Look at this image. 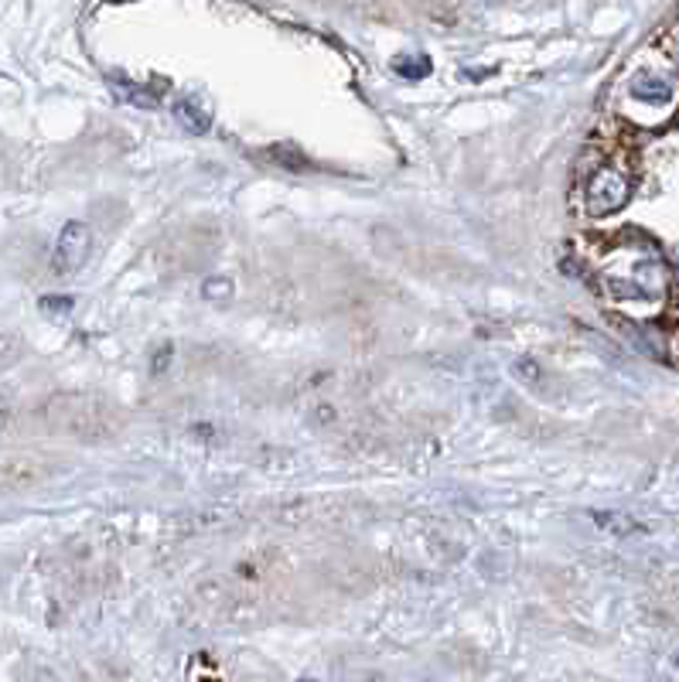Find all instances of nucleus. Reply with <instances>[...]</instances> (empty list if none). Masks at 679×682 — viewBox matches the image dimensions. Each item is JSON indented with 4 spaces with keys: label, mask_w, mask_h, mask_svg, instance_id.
I'll use <instances>...</instances> for the list:
<instances>
[{
    "label": "nucleus",
    "mask_w": 679,
    "mask_h": 682,
    "mask_svg": "<svg viewBox=\"0 0 679 682\" xmlns=\"http://www.w3.org/2000/svg\"><path fill=\"white\" fill-rule=\"evenodd\" d=\"M601 283L607 297L622 304H662L669 297L672 273L666 260L653 249H618L615 263L601 270Z\"/></svg>",
    "instance_id": "1"
},
{
    "label": "nucleus",
    "mask_w": 679,
    "mask_h": 682,
    "mask_svg": "<svg viewBox=\"0 0 679 682\" xmlns=\"http://www.w3.org/2000/svg\"><path fill=\"white\" fill-rule=\"evenodd\" d=\"M48 420L79 441H103L114 434V413L96 397H58L48 407Z\"/></svg>",
    "instance_id": "2"
},
{
    "label": "nucleus",
    "mask_w": 679,
    "mask_h": 682,
    "mask_svg": "<svg viewBox=\"0 0 679 682\" xmlns=\"http://www.w3.org/2000/svg\"><path fill=\"white\" fill-rule=\"evenodd\" d=\"M628 99L653 113V123L672 113L676 96H679V68L666 58V65H642L625 86Z\"/></svg>",
    "instance_id": "3"
},
{
    "label": "nucleus",
    "mask_w": 679,
    "mask_h": 682,
    "mask_svg": "<svg viewBox=\"0 0 679 682\" xmlns=\"http://www.w3.org/2000/svg\"><path fill=\"white\" fill-rule=\"evenodd\" d=\"M632 198V171L622 161H601L584 182V212L591 219H607L628 205Z\"/></svg>",
    "instance_id": "4"
},
{
    "label": "nucleus",
    "mask_w": 679,
    "mask_h": 682,
    "mask_svg": "<svg viewBox=\"0 0 679 682\" xmlns=\"http://www.w3.org/2000/svg\"><path fill=\"white\" fill-rule=\"evenodd\" d=\"M93 232L86 223H65L55 242V270L58 273H79L89 260Z\"/></svg>",
    "instance_id": "5"
},
{
    "label": "nucleus",
    "mask_w": 679,
    "mask_h": 682,
    "mask_svg": "<svg viewBox=\"0 0 679 682\" xmlns=\"http://www.w3.org/2000/svg\"><path fill=\"white\" fill-rule=\"evenodd\" d=\"M171 113L188 133H205L212 127V113H208V106L198 96H182L171 106Z\"/></svg>",
    "instance_id": "6"
},
{
    "label": "nucleus",
    "mask_w": 679,
    "mask_h": 682,
    "mask_svg": "<svg viewBox=\"0 0 679 682\" xmlns=\"http://www.w3.org/2000/svg\"><path fill=\"white\" fill-rule=\"evenodd\" d=\"M233 294H236V283L229 277H205V283H202V297L208 304H229Z\"/></svg>",
    "instance_id": "7"
},
{
    "label": "nucleus",
    "mask_w": 679,
    "mask_h": 682,
    "mask_svg": "<svg viewBox=\"0 0 679 682\" xmlns=\"http://www.w3.org/2000/svg\"><path fill=\"white\" fill-rule=\"evenodd\" d=\"M267 158H273L280 167H288V171H304L308 167V158L294 148V143H277V148L267 151Z\"/></svg>",
    "instance_id": "8"
},
{
    "label": "nucleus",
    "mask_w": 679,
    "mask_h": 682,
    "mask_svg": "<svg viewBox=\"0 0 679 682\" xmlns=\"http://www.w3.org/2000/svg\"><path fill=\"white\" fill-rule=\"evenodd\" d=\"M591 519L601 526V529H607V532H635L638 526L632 522V519H625V516H615V512H591Z\"/></svg>",
    "instance_id": "9"
},
{
    "label": "nucleus",
    "mask_w": 679,
    "mask_h": 682,
    "mask_svg": "<svg viewBox=\"0 0 679 682\" xmlns=\"http://www.w3.org/2000/svg\"><path fill=\"white\" fill-rule=\"evenodd\" d=\"M73 297H42V314H52V317H65L73 314Z\"/></svg>",
    "instance_id": "10"
},
{
    "label": "nucleus",
    "mask_w": 679,
    "mask_h": 682,
    "mask_svg": "<svg viewBox=\"0 0 679 682\" xmlns=\"http://www.w3.org/2000/svg\"><path fill=\"white\" fill-rule=\"evenodd\" d=\"M522 372H526L529 379H536V376H540V369H536L532 362H519V366H516V376H522Z\"/></svg>",
    "instance_id": "11"
},
{
    "label": "nucleus",
    "mask_w": 679,
    "mask_h": 682,
    "mask_svg": "<svg viewBox=\"0 0 679 682\" xmlns=\"http://www.w3.org/2000/svg\"><path fill=\"white\" fill-rule=\"evenodd\" d=\"M168 362H171V348H161V351H158V362H154V372H161Z\"/></svg>",
    "instance_id": "12"
},
{
    "label": "nucleus",
    "mask_w": 679,
    "mask_h": 682,
    "mask_svg": "<svg viewBox=\"0 0 679 682\" xmlns=\"http://www.w3.org/2000/svg\"><path fill=\"white\" fill-rule=\"evenodd\" d=\"M4 430H8V413L0 410V434H4Z\"/></svg>",
    "instance_id": "13"
},
{
    "label": "nucleus",
    "mask_w": 679,
    "mask_h": 682,
    "mask_svg": "<svg viewBox=\"0 0 679 682\" xmlns=\"http://www.w3.org/2000/svg\"><path fill=\"white\" fill-rule=\"evenodd\" d=\"M676 358H679V335H676Z\"/></svg>",
    "instance_id": "14"
},
{
    "label": "nucleus",
    "mask_w": 679,
    "mask_h": 682,
    "mask_svg": "<svg viewBox=\"0 0 679 682\" xmlns=\"http://www.w3.org/2000/svg\"><path fill=\"white\" fill-rule=\"evenodd\" d=\"M117 4H120V0H117Z\"/></svg>",
    "instance_id": "15"
}]
</instances>
